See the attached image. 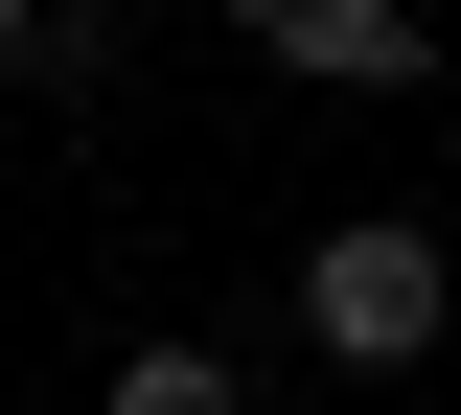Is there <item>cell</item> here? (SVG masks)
Segmentation results:
<instances>
[{
	"instance_id": "obj_1",
	"label": "cell",
	"mask_w": 461,
	"mask_h": 415,
	"mask_svg": "<svg viewBox=\"0 0 461 415\" xmlns=\"http://www.w3.org/2000/svg\"><path fill=\"white\" fill-rule=\"evenodd\" d=\"M438 323H461V254L415 231V208H346V231L300 254V347L323 369H438Z\"/></svg>"
},
{
	"instance_id": "obj_2",
	"label": "cell",
	"mask_w": 461,
	"mask_h": 415,
	"mask_svg": "<svg viewBox=\"0 0 461 415\" xmlns=\"http://www.w3.org/2000/svg\"><path fill=\"white\" fill-rule=\"evenodd\" d=\"M230 47L323 69V93H415V69H438V23H415V0H230Z\"/></svg>"
},
{
	"instance_id": "obj_3",
	"label": "cell",
	"mask_w": 461,
	"mask_h": 415,
	"mask_svg": "<svg viewBox=\"0 0 461 415\" xmlns=\"http://www.w3.org/2000/svg\"><path fill=\"white\" fill-rule=\"evenodd\" d=\"M93 415H254V369H230L208 323H139V347L93 369Z\"/></svg>"
},
{
	"instance_id": "obj_4",
	"label": "cell",
	"mask_w": 461,
	"mask_h": 415,
	"mask_svg": "<svg viewBox=\"0 0 461 415\" xmlns=\"http://www.w3.org/2000/svg\"><path fill=\"white\" fill-rule=\"evenodd\" d=\"M47 23H69V0H0V69H47Z\"/></svg>"
}]
</instances>
